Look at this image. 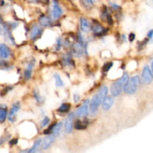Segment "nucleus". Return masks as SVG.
<instances>
[{
  "label": "nucleus",
  "mask_w": 153,
  "mask_h": 153,
  "mask_svg": "<svg viewBox=\"0 0 153 153\" xmlns=\"http://www.w3.org/2000/svg\"><path fill=\"white\" fill-rule=\"evenodd\" d=\"M55 140V136L54 135H49L47 137H46L44 138V140H43V143H42V147L43 149H47L49 148L51 145L52 144V143Z\"/></svg>",
  "instance_id": "nucleus-10"
},
{
  "label": "nucleus",
  "mask_w": 153,
  "mask_h": 153,
  "mask_svg": "<svg viewBox=\"0 0 153 153\" xmlns=\"http://www.w3.org/2000/svg\"><path fill=\"white\" fill-rule=\"evenodd\" d=\"M80 25H81V28L83 31L85 32H88L90 30V25L89 22H88V19H86L85 18H82L80 20Z\"/></svg>",
  "instance_id": "nucleus-12"
},
{
  "label": "nucleus",
  "mask_w": 153,
  "mask_h": 153,
  "mask_svg": "<svg viewBox=\"0 0 153 153\" xmlns=\"http://www.w3.org/2000/svg\"><path fill=\"white\" fill-rule=\"evenodd\" d=\"M140 84V78L137 76H133L131 79H128L124 86V91L128 94H134L137 90Z\"/></svg>",
  "instance_id": "nucleus-3"
},
{
  "label": "nucleus",
  "mask_w": 153,
  "mask_h": 153,
  "mask_svg": "<svg viewBox=\"0 0 153 153\" xmlns=\"http://www.w3.org/2000/svg\"><path fill=\"white\" fill-rule=\"evenodd\" d=\"M40 23L43 26H45V27L49 26L51 23L50 19H49L48 16H41V17L40 18Z\"/></svg>",
  "instance_id": "nucleus-14"
},
{
  "label": "nucleus",
  "mask_w": 153,
  "mask_h": 153,
  "mask_svg": "<svg viewBox=\"0 0 153 153\" xmlns=\"http://www.w3.org/2000/svg\"><path fill=\"white\" fill-rule=\"evenodd\" d=\"M128 73H125L123 76H122L120 79L115 82L111 86V94L114 97H117L121 94L123 91V88H124L126 83L128 82Z\"/></svg>",
  "instance_id": "nucleus-2"
},
{
  "label": "nucleus",
  "mask_w": 153,
  "mask_h": 153,
  "mask_svg": "<svg viewBox=\"0 0 153 153\" xmlns=\"http://www.w3.org/2000/svg\"><path fill=\"white\" fill-rule=\"evenodd\" d=\"M19 109V102H16L14 105H13L12 108L10 109V111L9 113V121L10 122H13L14 120V117L16 116V113L18 112Z\"/></svg>",
  "instance_id": "nucleus-8"
},
{
  "label": "nucleus",
  "mask_w": 153,
  "mask_h": 153,
  "mask_svg": "<svg viewBox=\"0 0 153 153\" xmlns=\"http://www.w3.org/2000/svg\"><path fill=\"white\" fill-rule=\"evenodd\" d=\"M79 99H80V97H79L78 94H75L74 95V101L75 102H77L79 101Z\"/></svg>",
  "instance_id": "nucleus-26"
},
{
  "label": "nucleus",
  "mask_w": 153,
  "mask_h": 153,
  "mask_svg": "<svg viewBox=\"0 0 153 153\" xmlns=\"http://www.w3.org/2000/svg\"><path fill=\"white\" fill-rule=\"evenodd\" d=\"M85 3L88 5H94L97 0H84Z\"/></svg>",
  "instance_id": "nucleus-24"
},
{
  "label": "nucleus",
  "mask_w": 153,
  "mask_h": 153,
  "mask_svg": "<svg viewBox=\"0 0 153 153\" xmlns=\"http://www.w3.org/2000/svg\"><path fill=\"white\" fill-rule=\"evenodd\" d=\"M0 54H1V58L6 59V58H7L10 56V49L4 44H1V46H0Z\"/></svg>",
  "instance_id": "nucleus-11"
},
{
  "label": "nucleus",
  "mask_w": 153,
  "mask_h": 153,
  "mask_svg": "<svg viewBox=\"0 0 153 153\" xmlns=\"http://www.w3.org/2000/svg\"><path fill=\"white\" fill-rule=\"evenodd\" d=\"M75 127H76V129H84V128H85V126L84 125V124H82V123L79 122V121H77V122L76 123V126H75Z\"/></svg>",
  "instance_id": "nucleus-21"
},
{
  "label": "nucleus",
  "mask_w": 153,
  "mask_h": 153,
  "mask_svg": "<svg viewBox=\"0 0 153 153\" xmlns=\"http://www.w3.org/2000/svg\"><path fill=\"white\" fill-rule=\"evenodd\" d=\"M134 38H135V34L131 33V34L129 35V40L130 41H133V40H134Z\"/></svg>",
  "instance_id": "nucleus-25"
},
{
  "label": "nucleus",
  "mask_w": 153,
  "mask_h": 153,
  "mask_svg": "<svg viewBox=\"0 0 153 153\" xmlns=\"http://www.w3.org/2000/svg\"><path fill=\"white\" fill-rule=\"evenodd\" d=\"M152 72H153V62L152 63Z\"/></svg>",
  "instance_id": "nucleus-29"
},
{
  "label": "nucleus",
  "mask_w": 153,
  "mask_h": 153,
  "mask_svg": "<svg viewBox=\"0 0 153 153\" xmlns=\"http://www.w3.org/2000/svg\"><path fill=\"white\" fill-rule=\"evenodd\" d=\"M33 66H34V64L33 63H31V64H29V65H28V67H27V69L25 70V77L27 79H30V77H31V70H32V67Z\"/></svg>",
  "instance_id": "nucleus-17"
},
{
  "label": "nucleus",
  "mask_w": 153,
  "mask_h": 153,
  "mask_svg": "<svg viewBox=\"0 0 153 153\" xmlns=\"http://www.w3.org/2000/svg\"><path fill=\"white\" fill-rule=\"evenodd\" d=\"M142 79L143 82L146 85H149L153 80V75L151 70L148 66H145L142 73Z\"/></svg>",
  "instance_id": "nucleus-4"
},
{
  "label": "nucleus",
  "mask_w": 153,
  "mask_h": 153,
  "mask_svg": "<svg viewBox=\"0 0 153 153\" xmlns=\"http://www.w3.org/2000/svg\"><path fill=\"white\" fill-rule=\"evenodd\" d=\"M73 117H74V114H71L69 115L68 117L67 118L65 121V131L67 134H70L72 131V129H73Z\"/></svg>",
  "instance_id": "nucleus-7"
},
{
  "label": "nucleus",
  "mask_w": 153,
  "mask_h": 153,
  "mask_svg": "<svg viewBox=\"0 0 153 153\" xmlns=\"http://www.w3.org/2000/svg\"><path fill=\"white\" fill-rule=\"evenodd\" d=\"M42 33V30L40 29L39 27H34L32 30H31V38L32 40H35L37 39L39 36Z\"/></svg>",
  "instance_id": "nucleus-13"
},
{
  "label": "nucleus",
  "mask_w": 153,
  "mask_h": 153,
  "mask_svg": "<svg viewBox=\"0 0 153 153\" xmlns=\"http://www.w3.org/2000/svg\"><path fill=\"white\" fill-rule=\"evenodd\" d=\"M114 103V98L111 96H106L102 102V108L105 111H108L111 108Z\"/></svg>",
  "instance_id": "nucleus-6"
},
{
  "label": "nucleus",
  "mask_w": 153,
  "mask_h": 153,
  "mask_svg": "<svg viewBox=\"0 0 153 153\" xmlns=\"http://www.w3.org/2000/svg\"><path fill=\"white\" fill-rule=\"evenodd\" d=\"M70 109V104H67V103H64V104L61 105V106L58 108V111L61 112V113H66V112H68Z\"/></svg>",
  "instance_id": "nucleus-16"
},
{
  "label": "nucleus",
  "mask_w": 153,
  "mask_h": 153,
  "mask_svg": "<svg viewBox=\"0 0 153 153\" xmlns=\"http://www.w3.org/2000/svg\"><path fill=\"white\" fill-rule=\"evenodd\" d=\"M49 118L47 117H45L43 118V121L41 122V126L42 127L46 126H47L48 124H49Z\"/></svg>",
  "instance_id": "nucleus-23"
},
{
  "label": "nucleus",
  "mask_w": 153,
  "mask_h": 153,
  "mask_svg": "<svg viewBox=\"0 0 153 153\" xmlns=\"http://www.w3.org/2000/svg\"><path fill=\"white\" fill-rule=\"evenodd\" d=\"M94 31L95 33V34H98V35H100V34H102L103 33L105 32V30L102 28L100 25H96L94 28Z\"/></svg>",
  "instance_id": "nucleus-19"
},
{
  "label": "nucleus",
  "mask_w": 153,
  "mask_h": 153,
  "mask_svg": "<svg viewBox=\"0 0 153 153\" xmlns=\"http://www.w3.org/2000/svg\"><path fill=\"white\" fill-rule=\"evenodd\" d=\"M52 14L55 19H58L62 14V10H61V7L58 6V4L56 2L53 3V6H52Z\"/></svg>",
  "instance_id": "nucleus-9"
},
{
  "label": "nucleus",
  "mask_w": 153,
  "mask_h": 153,
  "mask_svg": "<svg viewBox=\"0 0 153 153\" xmlns=\"http://www.w3.org/2000/svg\"><path fill=\"white\" fill-rule=\"evenodd\" d=\"M40 2L43 3V4H48L49 3V0H39Z\"/></svg>",
  "instance_id": "nucleus-28"
},
{
  "label": "nucleus",
  "mask_w": 153,
  "mask_h": 153,
  "mask_svg": "<svg viewBox=\"0 0 153 153\" xmlns=\"http://www.w3.org/2000/svg\"><path fill=\"white\" fill-rule=\"evenodd\" d=\"M40 144H41V140H40V139H38V140H37L35 142H34V145H33L32 147H31V149L28 150V152H37V151L38 150L39 147H40Z\"/></svg>",
  "instance_id": "nucleus-15"
},
{
  "label": "nucleus",
  "mask_w": 153,
  "mask_h": 153,
  "mask_svg": "<svg viewBox=\"0 0 153 153\" xmlns=\"http://www.w3.org/2000/svg\"><path fill=\"white\" fill-rule=\"evenodd\" d=\"M6 116H7V111L6 108L1 107L0 109V122L3 123L6 120Z\"/></svg>",
  "instance_id": "nucleus-18"
},
{
  "label": "nucleus",
  "mask_w": 153,
  "mask_h": 153,
  "mask_svg": "<svg viewBox=\"0 0 153 153\" xmlns=\"http://www.w3.org/2000/svg\"><path fill=\"white\" fill-rule=\"evenodd\" d=\"M108 90L107 87L102 86L100 88L98 94L94 96L90 104V111L91 114H95L97 111L102 102H103L105 97L108 95Z\"/></svg>",
  "instance_id": "nucleus-1"
},
{
  "label": "nucleus",
  "mask_w": 153,
  "mask_h": 153,
  "mask_svg": "<svg viewBox=\"0 0 153 153\" xmlns=\"http://www.w3.org/2000/svg\"><path fill=\"white\" fill-rule=\"evenodd\" d=\"M90 104V101L88 100H86L84 102L83 105L78 109L76 114L79 117H85L88 113V105Z\"/></svg>",
  "instance_id": "nucleus-5"
},
{
  "label": "nucleus",
  "mask_w": 153,
  "mask_h": 153,
  "mask_svg": "<svg viewBox=\"0 0 153 153\" xmlns=\"http://www.w3.org/2000/svg\"><path fill=\"white\" fill-rule=\"evenodd\" d=\"M148 37H149V38H152V37H153V30H150V31L148 32Z\"/></svg>",
  "instance_id": "nucleus-27"
},
{
  "label": "nucleus",
  "mask_w": 153,
  "mask_h": 153,
  "mask_svg": "<svg viewBox=\"0 0 153 153\" xmlns=\"http://www.w3.org/2000/svg\"><path fill=\"white\" fill-rule=\"evenodd\" d=\"M112 66H113V63L112 62L106 63V64L104 65V67H103V70H104V71L105 72L108 71V70L111 68Z\"/></svg>",
  "instance_id": "nucleus-22"
},
{
  "label": "nucleus",
  "mask_w": 153,
  "mask_h": 153,
  "mask_svg": "<svg viewBox=\"0 0 153 153\" xmlns=\"http://www.w3.org/2000/svg\"><path fill=\"white\" fill-rule=\"evenodd\" d=\"M55 85L58 87H61L64 85V82L61 80V77H60L59 75L55 74Z\"/></svg>",
  "instance_id": "nucleus-20"
}]
</instances>
